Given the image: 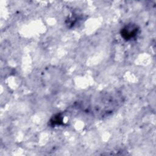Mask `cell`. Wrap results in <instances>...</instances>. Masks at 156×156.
<instances>
[{"label": "cell", "mask_w": 156, "mask_h": 156, "mask_svg": "<svg viewBox=\"0 0 156 156\" xmlns=\"http://www.w3.org/2000/svg\"><path fill=\"white\" fill-rule=\"evenodd\" d=\"M137 32V29L136 27H133L132 26H129L123 29L121 32V35L125 39H130L134 37Z\"/></svg>", "instance_id": "obj_1"}]
</instances>
